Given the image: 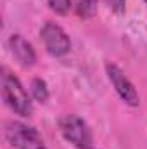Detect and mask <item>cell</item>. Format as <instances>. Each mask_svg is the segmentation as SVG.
<instances>
[{
  "instance_id": "3",
  "label": "cell",
  "mask_w": 147,
  "mask_h": 149,
  "mask_svg": "<svg viewBox=\"0 0 147 149\" xmlns=\"http://www.w3.org/2000/svg\"><path fill=\"white\" fill-rule=\"evenodd\" d=\"M5 139L16 149H45V144L33 127L21 121H10L5 127Z\"/></svg>"
},
{
  "instance_id": "2",
  "label": "cell",
  "mask_w": 147,
  "mask_h": 149,
  "mask_svg": "<svg viewBox=\"0 0 147 149\" xmlns=\"http://www.w3.org/2000/svg\"><path fill=\"white\" fill-rule=\"evenodd\" d=\"M59 130L62 137L76 149H92L94 139L88 125L76 114H64L59 118Z\"/></svg>"
},
{
  "instance_id": "4",
  "label": "cell",
  "mask_w": 147,
  "mask_h": 149,
  "mask_svg": "<svg viewBox=\"0 0 147 149\" xmlns=\"http://www.w3.org/2000/svg\"><path fill=\"white\" fill-rule=\"evenodd\" d=\"M42 40L45 43V49L49 54L52 56H64L69 52L71 49V42L69 37L66 35V31L55 24V23H47L43 28H42Z\"/></svg>"
},
{
  "instance_id": "6",
  "label": "cell",
  "mask_w": 147,
  "mask_h": 149,
  "mask_svg": "<svg viewBox=\"0 0 147 149\" xmlns=\"http://www.w3.org/2000/svg\"><path fill=\"white\" fill-rule=\"evenodd\" d=\"M9 47H10V52L14 54V57L23 66H33L35 64L37 54H35L31 43L28 40H24L21 35H12L9 38Z\"/></svg>"
},
{
  "instance_id": "8",
  "label": "cell",
  "mask_w": 147,
  "mask_h": 149,
  "mask_svg": "<svg viewBox=\"0 0 147 149\" xmlns=\"http://www.w3.org/2000/svg\"><path fill=\"white\" fill-rule=\"evenodd\" d=\"M31 94L38 102H45L49 99V88H47L45 80H42V78H33L31 80Z\"/></svg>"
},
{
  "instance_id": "10",
  "label": "cell",
  "mask_w": 147,
  "mask_h": 149,
  "mask_svg": "<svg viewBox=\"0 0 147 149\" xmlns=\"http://www.w3.org/2000/svg\"><path fill=\"white\" fill-rule=\"evenodd\" d=\"M104 2L114 14H123L125 12V2L126 0H104Z\"/></svg>"
},
{
  "instance_id": "7",
  "label": "cell",
  "mask_w": 147,
  "mask_h": 149,
  "mask_svg": "<svg viewBox=\"0 0 147 149\" xmlns=\"http://www.w3.org/2000/svg\"><path fill=\"white\" fill-rule=\"evenodd\" d=\"M99 0H74V10L81 19H90L97 12Z\"/></svg>"
},
{
  "instance_id": "5",
  "label": "cell",
  "mask_w": 147,
  "mask_h": 149,
  "mask_svg": "<svg viewBox=\"0 0 147 149\" xmlns=\"http://www.w3.org/2000/svg\"><path fill=\"white\" fill-rule=\"evenodd\" d=\"M106 73L109 76L111 83L114 87V90L118 92V95L128 104V106H139L140 104V97H139V92L135 90L133 83L126 78V74L123 73L118 66L114 64H107L106 66Z\"/></svg>"
},
{
  "instance_id": "9",
  "label": "cell",
  "mask_w": 147,
  "mask_h": 149,
  "mask_svg": "<svg viewBox=\"0 0 147 149\" xmlns=\"http://www.w3.org/2000/svg\"><path fill=\"white\" fill-rule=\"evenodd\" d=\"M49 5L57 14H66L71 7V0H49Z\"/></svg>"
},
{
  "instance_id": "11",
  "label": "cell",
  "mask_w": 147,
  "mask_h": 149,
  "mask_svg": "<svg viewBox=\"0 0 147 149\" xmlns=\"http://www.w3.org/2000/svg\"><path fill=\"white\" fill-rule=\"evenodd\" d=\"M146 3H147V0H146Z\"/></svg>"
},
{
  "instance_id": "1",
  "label": "cell",
  "mask_w": 147,
  "mask_h": 149,
  "mask_svg": "<svg viewBox=\"0 0 147 149\" xmlns=\"http://www.w3.org/2000/svg\"><path fill=\"white\" fill-rule=\"evenodd\" d=\"M2 97H3V102L14 113L21 116H31L33 106L28 92L24 90L21 81L12 73H9L5 68L2 70Z\"/></svg>"
}]
</instances>
